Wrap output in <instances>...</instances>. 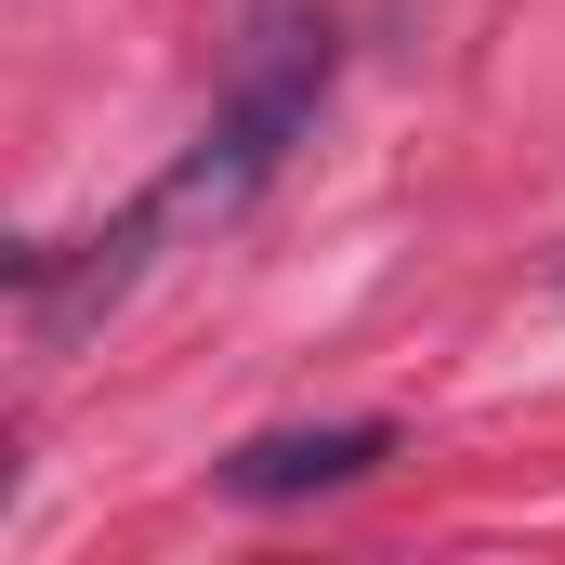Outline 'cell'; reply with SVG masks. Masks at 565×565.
<instances>
[{
	"label": "cell",
	"mask_w": 565,
	"mask_h": 565,
	"mask_svg": "<svg viewBox=\"0 0 565 565\" xmlns=\"http://www.w3.org/2000/svg\"><path fill=\"white\" fill-rule=\"evenodd\" d=\"M395 460V422H302V434H250L211 460L224 500H316V487H355Z\"/></svg>",
	"instance_id": "7a4b0ae2"
},
{
	"label": "cell",
	"mask_w": 565,
	"mask_h": 565,
	"mask_svg": "<svg viewBox=\"0 0 565 565\" xmlns=\"http://www.w3.org/2000/svg\"><path fill=\"white\" fill-rule=\"evenodd\" d=\"M329 66H342V26H329V0H250V13H237V66H224V106H211V132H198L171 171H158L171 224H224V211H250V198L277 184V158L316 132V93H329Z\"/></svg>",
	"instance_id": "6da1fadb"
}]
</instances>
